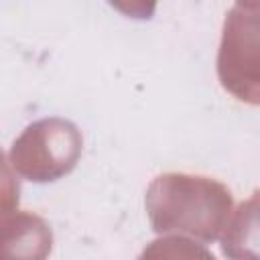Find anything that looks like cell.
<instances>
[{
	"label": "cell",
	"instance_id": "52a82bcc",
	"mask_svg": "<svg viewBox=\"0 0 260 260\" xmlns=\"http://www.w3.org/2000/svg\"><path fill=\"white\" fill-rule=\"evenodd\" d=\"M20 201V181L6 154L0 150V219L16 211Z\"/></svg>",
	"mask_w": 260,
	"mask_h": 260
},
{
	"label": "cell",
	"instance_id": "277c9868",
	"mask_svg": "<svg viewBox=\"0 0 260 260\" xmlns=\"http://www.w3.org/2000/svg\"><path fill=\"white\" fill-rule=\"evenodd\" d=\"M53 250L51 225L32 211L0 219V260H47Z\"/></svg>",
	"mask_w": 260,
	"mask_h": 260
},
{
	"label": "cell",
	"instance_id": "3957f363",
	"mask_svg": "<svg viewBox=\"0 0 260 260\" xmlns=\"http://www.w3.org/2000/svg\"><path fill=\"white\" fill-rule=\"evenodd\" d=\"M258 16V2H236L225 16L217 53V75L223 89L248 104L260 100Z\"/></svg>",
	"mask_w": 260,
	"mask_h": 260
},
{
	"label": "cell",
	"instance_id": "7a4b0ae2",
	"mask_svg": "<svg viewBox=\"0 0 260 260\" xmlns=\"http://www.w3.org/2000/svg\"><path fill=\"white\" fill-rule=\"evenodd\" d=\"M83 148L81 130L59 116L28 124L10 146V165L16 175L32 183H51L69 175Z\"/></svg>",
	"mask_w": 260,
	"mask_h": 260
},
{
	"label": "cell",
	"instance_id": "5b68a950",
	"mask_svg": "<svg viewBox=\"0 0 260 260\" xmlns=\"http://www.w3.org/2000/svg\"><path fill=\"white\" fill-rule=\"evenodd\" d=\"M258 195L254 193L248 201L240 203L232 211L223 232L221 250L230 260H256V240H258Z\"/></svg>",
	"mask_w": 260,
	"mask_h": 260
},
{
	"label": "cell",
	"instance_id": "8992f818",
	"mask_svg": "<svg viewBox=\"0 0 260 260\" xmlns=\"http://www.w3.org/2000/svg\"><path fill=\"white\" fill-rule=\"evenodd\" d=\"M136 260H215V256L191 238L169 234L152 240Z\"/></svg>",
	"mask_w": 260,
	"mask_h": 260
},
{
	"label": "cell",
	"instance_id": "6da1fadb",
	"mask_svg": "<svg viewBox=\"0 0 260 260\" xmlns=\"http://www.w3.org/2000/svg\"><path fill=\"white\" fill-rule=\"evenodd\" d=\"M144 207L156 234L213 242L234 211V199L232 191L211 177L162 173L148 185Z\"/></svg>",
	"mask_w": 260,
	"mask_h": 260
}]
</instances>
